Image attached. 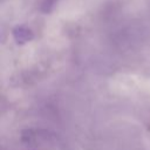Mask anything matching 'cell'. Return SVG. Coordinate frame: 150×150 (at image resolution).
Listing matches in <instances>:
<instances>
[{
    "instance_id": "6da1fadb",
    "label": "cell",
    "mask_w": 150,
    "mask_h": 150,
    "mask_svg": "<svg viewBox=\"0 0 150 150\" xmlns=\"http://www.w3.org/2000/svg\"><path fill=\"white\" fill-rule=\"evenodd\" d=\"M28 34H30L28 29H25V28L20 27V28H18V29L15 30L14 36L16 38V40H18L19 42H22V41H23V39H22V38H25V39H26V41L29 39V38H28Z\"/></svg>"
}]
</instances>
